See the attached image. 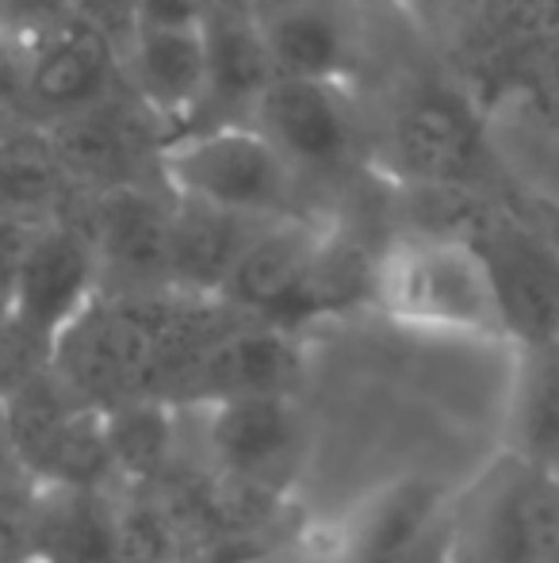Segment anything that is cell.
I'll return each instance as SVG.
<instances>
[{
  "mask_svg": "<svg viewBox=\"0 0 559 563\" xmlns=\"http://www.w3.org/2000/svg\"><path fill=\"white\" fill-rule=\"evenodd\" d=\"M81 192L43 123H12L0 131V216L35 227L69 216Z\"/></svg>",
  "mask_w": 559,
  "mask_h": 563,
  "instance_id": "ac0fdd59",
  "label": "cell"
},
{
  "mask_svg": "<svg viewBox=\"0 0 559 563\" xmlns=\"http://www.w3.org/2000/svg\"><path fill=\"white\" fill-rule=\"evenodd\" d=\"M31 74H35V35L0 20V115L31 123Z\"/></svg>",
  "mask_w": 559,
  "mask_h": 563,
  "instance_id": "7402d4cb",
  "label": "cell"
},
{
  "mask_svg": "<svg viewBox=\"0 0 559 563\" xmlns=\"http://www.w3.org/2000/svg\"><path fill=\"white\" fill-rule=\"evenodd\" d=\"M0 20L38 38L46 31L62 27V23L77 20V12L69 0H0Z\"/></svg>",
  "mask_w": 559,
  "mask_h": 563,
  "instance_id": "cb8c5ba5",
  "label": "cell"
},
{
  "mask_svg": "<svg viewBox=\"0 0 559 563\" xmlns=\"http://www.w3.org/2000/svg\"><path fill=\"white\" fill-rule=\"evenodd\" d=\"M100 291V257L81 219L58 216L31 227L23 250L12 314L23 330L51 341L89 307Z\"/></svg>",
  "mask_w": 559,
  "mask_h": 563,
  "instance_id": "8992f818",
  "label": "cell"
},
{
  "mask_svg": "<svg viewBox=\"0 0 559 563\" xmlns=\"http://www.w3.org/2000/svg\"><path fill=\"white\" fill-rule=\"evenodd\" d=\"M510 426L522 464L559 472V345H529L517 372Z\"/></svg>",
  "mask_w": 559,
  "mask_h": 563,
  "instance_id": "ffe728a7",
  "label": "cell"
},
{
  "mask_svg": "<svg viewBox=\"0 0 559 563\" xmlns=\"http://www.w3.org/2000/svg\"><path fill=\"white\" fill-rule=\"evenodd\" d=\"M177 196L165 180H131V185L92 188L81 192L77 208L92 234L100 257V288L142 291L169 284V245Z\"/></svg>",
  "mask_w": 559,
  "mask_h": 563,
  "instance_id": "3957f363",
  "label": "cell"
},
{
  "mask_svg": "<svg viewBox=\"0 0 559 563\" xmlns=\"http://www.w3.org/2000/svg\"><path fill=\"white\" fill-rule=\"evenodd\" d=\"M372 296L406 327L463 338L510 334L491 257L463 238H395L380 253Z\"/></svg>",
  "mask_w": 559,
  "mask_h": 563,
  "instance_id": "6da1fadb",
  "label": "cell"
},
{
  "mask_svg": "<svg viewBox=\"0 0 559 563\" xmlns=\"http://www.w3.org/2000/svg\"><path fill=\"white\" fill-rule=\"evenodd\" d=\"M43 126L58 150L62 165L85 192L131 185V180H161L157 157L169 139L165 134L169 126L142 100L131 97L127 85L85 112L51 119Z\"/></svg>",
  "mask_w": 559,
  "mask_h": 563,
  "instance_id": "5b68a950",
  "label": "cell"
},
{
  "mask_svg": "<svg viewBox=\"0 0 559 563\" xmlns=\"http://www.w3.org/2000/svg\"><path fill=\"white\" fill-rule=\"evenodd\" d=\"M372 563H429V560H425V549H422V552H411V556H395V560H372Z\"/></svg>",
  "mask_w": 559,
  "mask_h": 563,
  "instance_id": "f1b7e54d",
  "label": "cell"
},
{
  "mask_svg": "<svg viewBox=\"0 0 559 563\" xmlns=\"http://www.w3.org/2000/svg\"><path fill=\"white\" fill-rule=\"evenodd\" d=\"M433 514H437V490L425 483H403L391 495H383L365 518L357 537L353 560L372 563V560H395L422 552L429 541Z\"/></svg>",
  "mask_w": 559,
  "mask_h": 563,
  "instance_id": "44dd1931",
  "label": "cell"
},
{
  "mask_svg": "<svg viewBox=\"0 0 559 563\" xmlns=\"http://www.w3.org/2000/svg\"><path fill=\"white\" fill-rule=\"evenodd\" d=\"M559 556V472L522 464V475L502 483L487 503L471 563H552Z\"/></svg>",
  "mask_w": 559,
  "mask_h": 563,
  "instance_id": "4fadbf2b",
  "label": "cell"
},
{
  "mask_svg": "<svg viewBox=\"0 0 559 563\" xmlns=\"http://www.w3.org/2000/svg\"><path fill=\"white\" fill-rule=\"evenodd\" d=\"M123 85L165 126H185L208 104V38L203 23L142 27L123 51Z\"/></svg>",
  "mask_w": 559,
  "mask_h": 563,
  "instance_id": "30bf717a",
  "label": "cell"
},
{
  "mask_svg": "<svg viewBox=\"0 0 559 563\" xmlns=\"http://www.w3.org/2000/svg\"><path fill=\"white\" fill-rule=\"evenodd\" d=\"M299 376V345L288 327L246 319L215 341L203 356L195 402L288 395Z\"/></svg>",
  "mask_w": 559,
  "mask_h": 563,
  "instance_id": "2e32d148",
  "label": "cell"
},
{
  "mask_svg": "<svg viewBox=\"0 0 559 563\" xmlns=\"http://www.w3.org/2000/svg\"><path fill=\"white\" fill-rule=\"evenodd\" d=\"M249 123L277 142L299 177L342 180L357 169L365 126L349 81L277 77L254 104Z\"/></svg>",
  "mask_w": 559,
  "mask_h": 563,
  "instance_id": "277c9868",
  "label": "cell"
},
{
  "mask_svg": "<svg viewBox=\"0 0 559 563\" xmlns=\"http://www.w3.org/2000/svg\"><path fill=\"white\" fill-rule=\"evenodd\" d=\"M157 169L172 196L261 219L303 216V177L280 154L277 142L249 119L172 134L165 139Z\"/></svg>",
  "mask_w": 559,
  "mask_h": 563,
  "instance_id": "7a4b0ae2",
  "label": "cell"
},
{
  "mask_svg": "<svg viewBox=\"0 0 559 563\" xmlns=\"http://www.w3.org/2000/svg\"><path fill=\"white\" fill-rule=\"evenodd\" d=\"M77 20L97 27L115 51H127L142 31V0H69Z\"/></svg>",
  "mask_w": 559,
  "mask_h": 563,
  "instance_id": "603a6c76",
  "label": "cell"
},
{
  "mask_svg": "<svg viewBox=\"0 0 559 563\" xmlns=\"http://www.w3.org/2000/svg\"><path fill=\"white\" fill-rule=\"evenodd\" d=\"M23 467L15 464V456H12V445H8V430H4V407H0V487H4L12 475H20Z\"/></svg>",
  "mask_w": 559,
  "mask_h": 563,
  "instance_id": "4316f807",
  "label": "cell"
},
{
  "mask_svg": "<svg viewBox=\"0 0 559 563\" xmlns=\"http://www.w3.org/2000/svg\"><path fill=\"white\" fill-rule=\"evenodd\" d=\"M203 449L219 475L246 479L265 490H283L303 452V426L288 395H249V399L211 402Z\"/></svg>",
  "mask_w": 559,
  "mask_h": 563,
  "instance_id": "52a82bcc",
  "label": "cell"
},
{
  "mask_svg": "<svg viewBox=\"0 0 559 563\" xmlns=\"http://www.w3.org/2000/svg\"><path fill=\"white\" fill-rule=\"evenodd\" d=\"M257 563H306V560H272V556H269V552H265V556H261V560H257Z\"/></svg>",
  "mask_w": 559,
  "mask_h": 563,
  "instance_id": "4dcf8cb0",
  "label": "cell"
},
{
  "mask_svg": "<svg viewBox=\"0 0 559 563\" xmlns=\"http://www.w3.org/2000/svg\"><path fill=\"white\" fill-rule=\"evenodd\" d=\"M388 162L406 185H468L479 139L468 112L448 97H414L391 115Z\"/></svg>",
  "mask_w": 559,
  "mask_h": 563,
  "instance_id": "5bb4252c",
  "label": "cell"
},
{
  "mask_svg": "<svg viewBox=\"0 0 559 563\" xmlns=\"http://www.w3.org/2000/svg\"><path fill=\"white\" fill-rule=\"evenodd\" d=\"M203 38H208V104L203 112H226L249 119L261 92L277 81L269 38L261 31L254 8L211 4L203 15Z\"/></svg>",
  "mask_w": 559,
  "mask_h": 563,
  "instance_id": "e0dca14e",
  "label": "cell"
},
{
  "mask_svg": "<svg viewBox=\"0 0 559 563\" xmlns=\"http://www.w3.org/2000/svg\"><path fill=\"white\" fill-rule=\"evenodd\" d=\"M326 234L329 219H318L311 211L272 219L249 242V250L242 253L238 268L231 273V280H226V288L219 296L231 307H238V311H246L249 319L295 327L299 291H303L306 276H311V265L318 257Z\"/></svg>",
  "mask_w": 559,
  "mask_h": 563,
  "instance_id": "ba28073f",
  "label": "cell"
},
{
  "mask_svg": "<svg viewBox=\"0 0 559 563\" xmlns=\"http://www.w3.org/2000/svg\"><path fill=\"white\" fill-rule=\"evenodd\" d=\"M272 219L242 216L215 203L177 196L172 211V245H169V284L200 296H219L238 268L242 253Z\"/></svg>",
  "mask_w": 559,
  "mask_h": 563,
  "instance_id": "9a60e30c",
  "label": "cell"
},
{
  "mask_svg": "<svg viewBox=\"0 0 559 563\" xmlns=\"http://www.w3.org/2000/svg\"><path fill=\"white\" fill-rule=\"evenodd\" d=\"M120 498V490L35 483L27 518V560L123 563Z\"/></svg>",
  "mask_w": 559,
  "mask_h": 563,
  "instance_id": "7c38bea8",
  "label": "cell"
},
{
  "mask_svg": "<svg viewBox=\"0 0 559 563\" xmlns=\"http://www.w3.org/2000/svg\"><path fill=\"white\" fill-rule=\"evenodd\" d=\"M548 253H552V257L559 261V216H552V219H548Z\"/></svg>",
  "mask_w": 559,
  "mask_h": 563,
  "instance_id": "83f0119b",
  "label": "cell"
},
{
  "mask_svg": "<svg viewBox=\"0 0 559 563\" xmlns=\"http://www.w3.org/2000/svg\"><path fill=\"white\" fill-rule=\"evenodd\" d=\"M211 0H142V27L161 23H203Z\"/></svg>",
  "mask_w": 559,
  "mask_h": 563,
  "instance_id": "484cf974",
  "label": "cell"
},
{
  "mask_svg": "<svg viewBox=\"0 0 559 563\" xmlns=\"http://www.w3.org/2000/svg\"><path fill=\"white\" fill-rule=\"evenodd\" d=\"M27 238H31V223L0 216V319L12 314L15 284H20V265H23V250H27Z\"/></svg>",
  "mask_w": 559,
  "mask_h": 563,
  "instance_id": "d4e9b609",
  "label": "cell"
},
{
  "mask_svg": "<svg viewBox=\"0 0 559 563\" xmlns=\"http://www.w3.org/2000/svg\"><path fill=\"white\" fill-rule=\"evenodd\" d=\"M100 415L123 487H149L180 456V426L172 418V402L135 395Z\"/></svg>",
  "mask_w": 559,
  "mask_h": 563,
  "instance_id": "d6986e66",
  "label": "cell"
},
{
  "mask_svg": "<svg viewBox=\"0 0 559 563\" xmlns=\"http://www.w3.org/2000/svg\"><path fill=\"white\" fill-rule=\"evenodd\" d=\"M115 89H123V54L85 20H69L35 38L31 123L85 112Z\"/></svg>",
  "mask_w": 559,
  "mask_h": 563,
  "instance_id": "8fae6325",
  "label": "cell"
},
{
  "mask_svg": "<svg viewBox=\"0 0 559 563\" xmlns=\"http://www.w3.org/2000/svg\"><path fill=\"white\" fill-rule=\"evenodd\" d=\"M211 4H238V8H257V4H265V0H211Z\"/></svg>",
  "mask_w": 559,
  "mask_h": 563,
  "instance_id": "f546056e",
  "label": "cell"
},
{
  "mask_svg": "<svg viewBox=\"0 0 559 563\" xmlns=\"http://www.w3.org/2000/svg\"><path fill=\"white\" fill-rule=\"evenodd\" d=\"M254 12L269 38L277 77L353 85L360 58V15L353 0H265Z\"/></svg>",
  "mask_w": 559,
  "mask_h": 563,
  "instance_id": "9c48e42d",
  "label": "cell"
}]
</instances>
